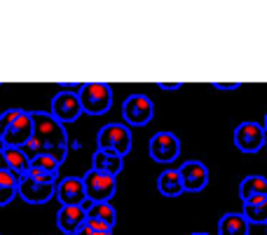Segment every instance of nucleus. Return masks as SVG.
Returning <instances> with one entry per match:
<instances>
[{"label":"nucleus","instance_id":"6ab92c4d","mask_svg":"<svg viewBox=\"0 0 267 235\" xmlns=\"http://www.w3.org/2000/svg\"><path fill=\"white\" fill-rule=\"evenodd\" d=\"M244 219L248 224H267V195H256L244 200Z\"/></svg>","mask_w":267,"mask_h":235},{"label":"nucleus","instance_id":"f3484780","mask_svg":"<svg viewBox=\"0 0 267 235\" xmlns=\"http://www.w3.org/2000/svg\"><path fill=\"white\" fill-rule=\"evenodd\" d=\"M92 170L110 174V176H118L120 172L124 170V158L110 155V153H103V150H97L94 158H92Z\"/></svg>","mask_w":267,"mask_h":235},{"label":"nucleus","instance_id":"393cba45","mask_svg":"<svg viewBox=\"0 0 267 235\" xmlns=\"http://www.w3.org/2000/svg\"><path fill=\"white\" fill-rule=\"evenodd\" d=\"M216 89H239L242 83H214Z\"/></svg>","mask_w":267,"mask_h":235},{"label":"nucleus","instance_id":"2eb2a0df","mask_svg":"<svg viewBox=\"0 0 267 235\" xmlns=\"http://www.w3.org/2000/svg\"><path fill=\"white\" fill-rule=\"evenodd\" d=\"M0 170L10 172L17 179H22V176H26V172H28V158L24 155L22 148L2 146L0 148Z\"/></svg>","mask_w":267,"mask_h":235},{"label":"nucleus","instance_id":"cd10ccee","mask_svg":"<svg viewBox=\"0 0 267 235\" xmlns=\"http://www.w3.org/2000/svg\"><path fill=\"white\" fill-rule=\"evenodd\" d=\"M193 235H209V233H202V231H199V233H193Z\"/></svg>","mask_w":267,"mask_h":235},{"label":"nucleus","instance_id":"0eeeda50","mask_svg":"<svg viewBox=\"0 0 267 235\" xmlns=\"http://www.w3.org/2000/svg\"><path fill=\"white\" fill-rule=\"evenodd\" d=\"M124 120L129 125H148L152 116H155V106H152V99L146 94H131L127 96L124 106H122Z\"/></svg>","mask_w":267,"mask_h":235},{"label":"nucleus","instance_id":"f03ea898","mask_svg":"<svg viewBox=\"0 0 267 235\" xmlns=\"http://www.w3.org/2000/svg\"><path fill=\"white\" fill-rule=\"evenodd\" d=\"M77 99H80L82 113L103 116L113 106V89L106 83H85L77 89Z\"/></svg>","mask_w":267,"mask_h":235},{"label":"nucleus","instance_id":"aec40b11","mask_svg":"<svg viewBox=\"0 0 267 235\" xmlns=\"http://www.w3.org/2000/svg\"><path fill=\"white\" fill-rule=\"evenodd\" d=\"M157 188H160L162 195L167 198H178L183 193V181H181V174L178 170H164L157 179Z\"/></svg>","mask_w":267,"mask_h":235},{"label":"nucleus","instance_id":"a211bd4d","mask_svg":"<svg viewBox=\"0 0 267 235\" xmlns=\"http://www.w3.org/2000/svg\"><path fill=\"white\" fill-rule=\"evenodd\" d=\"M251 231V224L244 219V214L230 212L225 214L218 224V235H248Z\"/></svg>","mask_w":267,"mask_h":235},{"label":"nucleus","instance_id":"f257e3e1","mask_svg":"<svg viewBox=\"0 0 267 235\" xmlns=\"http://www.w3.org/2000/svg\"><path fill=\"white\" fill-rule=\"evenodd\" d=\"M31 120H33V134L31 139L22 146L24 155L31 160L35 155H49L54 160L61 162L66 160L68 155V134H66V127L54 120L49 113H43V111H31Z\"/></svg>","mask_w":267,"mask_h":235},{"label":"nucleus","instance_id":"c756f323","mask_svg":"<svg viewBox=\"0 0 267 235\" xmlns=\"http://www.w3.org/2000/svg\"><path fill=\"white\" fill-rule=\"evenodd\" d=\"M265 226H267V224H265Z\"/></svg>","mask_w":267,"mask_h":235},{"label":"nucleus","instance_id":"b1692460","mask_svg":"<svg viewBox=\"0 0 267 235\" xmlns=\"http://www.w3.org/2000/svg\"><path fill=\"white\" fill-rule=\"evenodd\" d=\"M75 235H113V231H97V228H89V226L85 224Z\"/></svg>","mask_w":267,"mask_h":235},{"label":"nucleus","instance_id":"20e7f679","mask_svg":"<svg viewBox=\"0 0 267 235\" xmlns=\"http://www.w3.org/2000/svg\"><path fill=\"white\" fill-rule=\"evenodd\" d=\"M82 181H85L87 200H92V203H110V198L118 191V179L97 170L87 172Z\"/></svg>","mask_w":267,"mask_h":235},{"label":"nucleus","instance_id":"7ed1b4c3","mask_svg":"<svg viewBox=\"0 0 267 235\" xmlns=\"http://www.w3.org/2000/svg\"><path fill=\"white\" fill-rule=\"evenodd\" d=\"M97 144H98V150L124 158L131 150V132L122 122H110V125H103L98 129Z\"/></svg>","mask_w":267,"mask_h":235},{"label":"nucleus","instance_id":"1a4fd4ad","mask_svg":"<svg viewBox=\"0 0 267 235\" xmlns=\"http://www.w3.org/2000/svg\"><path fill=\"white\" fill-rule=\"evenodd\" d=\"M152 160L157 162H173L181 153V139L173 132H157L148 144Z\"/></svg>","mask_w":267,"mask_h":235},{"label":"nucleus","instance_id":"4468645a","mask_svg":"<svg viewBox=\"0 0 267 235\" xmlns=\"http://www.w3.org/2000/svg\"><path fill=\"white\" fill-rule=\"evenodd\" d=\"M26 176L33 179V181L40 183H56V176H59V162L49 158V155H35L28 160V172Z\"/></svg>","mask_w":267,"mask_h":235},{"label":"nucleus","instance_id":"39448f33","mask_svg":"<svg viewBox=\"0 0 267 235\" xmlns=\"http://www.w3.org/2000/svg\"><path fill=\"white\" fill-rule=\"evenodd\" d=\"M265 139L267 134L263 129V125H258L253 120H246V122H242L235 129V146L242 153H258L265 146Z\"/></svg>","mask_w":267,"mask_h":235},{"label":"nucleus","instance_id":"dca6fc26","mask_svg":"<svg viewBox=\"0 0 267 235\" xmlns=\"http://www.w3.org/2000/svg\"><path fill=\"white\" fill-rule=\"evenodd\" d=\"M87 224V216L82 207H61L56 214V226L59 231H64L68 235H75L82 226Z\"/></svg>","mask_w":267,"mask_h":235},{"label":"nucleus","instance_id":"9d476101","mask_svg":"<svg viewBox=\"0 0 267 235\" xmlns=\"http://www.w3.org/2000/svg\"><path fill=\"white\" fill-rule=\"evenodd\" d=\"M80 207L85 209L87 226H89V228H97V231H113L118 214H115V209H113V205L110 203H92V200H85Z\"/></svg>","mask_w":267,"mask_h":235},{"label":"nucleus","instance_id":"9b49d317","mask_svg":"<svg viewBox=\"0 0 267 235\" xmlns=\"http://www.w3.org/2000/svg\"><path fill=\"white\" fill-rule=\"evenodd\" d=\"M61 207H80V205L87 200L85 193V181L80 176H66L61 181L56 183V193Z\"/></svg>","mask_w":267,"mask_h":235},{"label":"nucleus","instance_id":"a878e982","mask_svg":"<svg viewBox=\"0 0 267 235\" xmlns=\"http://www.w3.org/2000/svg\"><path fill=\"white\" fill-rule=\"evenodd\" d=\"M162 89H181V83H160Z\"/></svg>","mask_w":267,"mask_h":235},{"label":"nucleus","instance_id":"423d86ee","mask_svg":"<svg viewBox=\"0 0 267 235\" xmlns=\"http://www.w3.org/2000/svg\"><path fill=\"white\" fill-rule=\"evenodd\" d=\"M33 134V120L28 111H22L19 116L12 120L10 125L5 127V132L0 134L2 146H12V148H22L26 141L31 139Z\"/></svg>","mask_w":267,"mask_h":235},{"label":"nucleus","instance_id":"bb28decb","mask_svg":"<svg viewBox=\"0 0 267 235\" xmlns=\"http://www.w3.org/2000/svg\"><path fill=\"white\" fill-rule=\"evenodd\" d=\"M263 129H265V134H267V116H265V122H263Z\"/></svg>","mask_w":267,"mask_h":235},{"label":"nucleus","instance_id":"f8f14e48","mask_svg":"<svg viewBox=\"0 0 267 235\" xmlns=\"http://www.w3.org/2000/svg\"><path fill=\"white\" fill-rule=\"evenodd\" d=\"M181 181H183V191H190V193H199L206 188L209 183V170L206 165L199 160H188L181 165Z\"/></svg>","mask_w":267,"mask_h":235},{"label":"nucleus","instance_id":"412c9836","mask_svg":"<svg viewBox=\"0 0 267 235\" xmlns=\"http://www.w3.org/2000/svg\"><path fill=\"white\" fill-rule=\"evenodd\" d=\"M239 195L242 200H251L256 195H267V179L260 174H251L239 183Z\"/></svg>","mask_w":267,"mask_h":235},{"label":"nucleus","instance_id":"5701e85b","mask_svg":"<svg viewBox=\"0 0 267 235\" xmlns=\"http://www.w3.org/2000/svg\"><path fill=\"white\" fill-rule=\"evenodd\" d=\"M19 113H22V108H10V111H5V113L0 116V134L5 132V127H7V125H10L12 120H14L17 116H19Z\"/></svg>","mask_w":267,"mask_h":235},{"label":"nucleus","instance_id":"c85d7f7f","mask_svg":"<svg viewBox=\"0 0 267 235\" xmlns=\"http://www.w3.org/2000/svg\"><path fill=\"white\" fill-rule=\"evenodd\" d=\"M265 146H267V139H265Z\"/></svg>","mask_w":267,"mask_h":235},{"label":"nucleus","instance_id":"4be33fe9","mask_svg":"<svg viewBox=\"0 0 267 235\" xmlns=\"http://www.w3.org/2000/svg\"><path fill=\"white\" fill-rule=\"evenodd\" d=\"M19 191V179L10 172L0 170V205H7Z\"/></svg>","mask_w":267,"mask_h":235},{"label":"nucleus","instance_id":"6e6552de","mask_svg":"<svg viewBox=\"0 0 267 235\" xmlns=\"http://www.w3.org/2000/svg\"><path fill=\"white\" fill-rule=\"evenodd\" d=\"M49 116H52L54 120H59L61 125L75 122L77 118L82 116V106H80L77 92H66V89H61V92L52 99V113H49Z\"/></svg>","mask_w":267,"mask_h":235},{"label":"nucleus","instance_id":"ddd939ff","mask_svg":"<svg viewBox=\"0 0 267 235\" xmlns=\"http://www.w3.org/2000/svg\"><path fill=\"white\" fill-rule=\"evenodd\" d=\"M54 193H56V183H40V181L28 179V176H22V179H19V191H17V195H22L28 205L49 203L54 198Z\"/></svg>","mask_w":267,"mask_h":235}]
</instances>
